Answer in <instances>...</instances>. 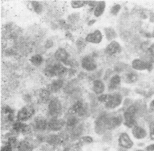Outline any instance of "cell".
Wrapping results in <instances>:
<instances>
[{"mask_svg": "<svg viewBox=\"0 0 154 151\" xmlns=\"http://www.w3.org/2000/svg\"><path fill=\"white\" fill-rule=\"evenodd\" d=\"M68 69L60 63H56L53 65H48L44 70V73L47 77L59 76L65 74Z\"/></svg>", "mask_w": 154, "mask_h": 151, "instance_id": "cell-1", "label": "cell"}, {"mask_svg": "<svg viewBox=\"0 0 154 151\" xmlns=\"http://www.w3.org/2000/svg\"><path fill=\"white\" fill-rule=\"evenodd\" d=\"M112 73H113V72H112V71L111 69H107V71H106V74H105V76H104V79L105 81L107 80L108 78H109V77H110V76L112 75Z\"/></svg>", "mask_w": 154, "mask_h": 151, "instance_id": "cell-42", "label": "cell"}, {"mask_svg": "<svg viewBox=\"0 0 154 151\" xmlns=\"http://www.w3.org/2000/svg\"><path fill=\"white\" fill-rule=\"evenodd\" d=\"M95 22H96V20H91L88 22V25L89 26H92Z\"/></svg>", "mask_w": 154, "mask_h": 151, "instance_id": "cell-46", "label": "cell"}, {"mask_svg": "<svg viewBox=\"0 0 154 151\" xmlns=\"http://www.w3.org/2000/svg\"><path fill=\"white\" fill-rule=\"evenodd\" d=\"M151 106H154V100L151 102Z\"/></svg>", "mask_w": 154, "mask_h": 151, "instance_id": "cell-47", "label": "cell"}, {"mask_svg": "<svg viewBox=\"0 0 154 151\" xmlns=\"http://www.w3.org/2000/svg\"><path fill=\"white\" fill-rule=\"evenodd\" d=\"M132 67L136 70L147 69L151 71L152 69V64L151 62H147L140 59H135L132 61Z\"/></svg>", "mask_w": 154, "mask_h": 151, "instance_id": "cell-8", "label": "cell"}, {"mask_svg": "<svg viewBox=\"0 0 154 151\" xmlns=\"http://www.w3.org/2000/svg\"><path fill=\"white\" fill-rule=\"evenodd\" d=\"M66 123V122L63 119H57V118H52L48 122V129L52 131H57L60 130Z\"/></svg>", "mask_w": 154, "mask_h": 151, "instance_id": "cell-7", "label": "cell"}, {"mask_svg": "<svg viewBox=\"0 0 154 151\" xmlns=\"http://www.w3.org/2000/svg\"><path fill=\"white\" fill-rule=\"evenodd\" d=\"M132 134L133 136L137 139L144 138L146 135V131L144 128L135 126L132 130Z\"/></svg>", "mask_w": 154, "mask_h": 151, "instance_id": "cell-23", "label": "cell"}, {"mask_svg": "<svg viewBox=\"0 0 154 151\" xmlns=\"http://www.w3.org/2000/svg\"><path fill=\"white\" fill-rule=\"evenodd\" d=\"M30 60L32 65L38 67L43 63L44 59L43 57L40 54H35L31 57Z\"/></svg>", "mask_w": 154, "mask_h": 151, "instance_id": "cell-29", "label": "cell"}, {"mask_svg": "<svg viewBox=\"0 0 154 151\" xmlns=\"http://www.w3.org/2000/svg\"><path fill=\"white\" fill-rule=\"evenodd\" d=\"M82 67L88 71H93L97 68L94 59L91 56H86L81 61Z\"/></svg>", "mask_w": 154, "mask_h": 151, "instance_id": "cell-9", "label": "cell"}, {"mask_svg": "<svg viewBox=\"0 0 154 151\" xmlns=\"http://www.w3.org/2000/svg\"><path fill=\"white\" fill-rule=\"evenodd\" d=\"M84 104L83 102L81 100H78L71 106V108L69 109L67 115L68 118L72 116H75V115H77L79 112V111L81 109L82 106H84Z\"/></svg>", "mask_w": 154, "mask_h": 151, "instance_id": "cell-17", "label": "cell"}, {"mask_svg": "<svg viewBox=\"0 0 154 151\" xmlns=\"http://www.w3.org/2000/svg\"><path fill=\"white\" fill-rule=\"evenodd\" d=\"M122 121L123 119L121 116L109 117L107 124V128L108 130H112L114 128H116L119 125H121Z\"/></svg>", "mask_w": 154, "mask_h": 151, "instance_id": "cell-14", "label": "cell"}, {"mask_svg": "<svg viewBox=\"0 0 154 151\" xmlns=\"http://www.w3.org/2000/svg\"><path fill=\"white\" fill-rule=\"evenodd\" d=\"M121 78L120 76L116 75L113 76L110 79L109 83L108 84V89L109 91H112L116 89L121 83Z\"/></svg>", "mask_w": 154, "mask_h": 151, "instance_id": "cell-22", "label": "cell"}, {"mask_svg": "<svg viewBox=\"0 0 154 151\" xmlns=\"http://www.w3.org/2000/svg\"><path fill=\"white\" fill-rule=\"evenodd\" d=\"M93 141V140L92 137H91V136H84L79 140V141L77 143L81 146L82 145L85 144L92 143Z\"/></svg>", "mask_w": 154, "mask_h": 151, "instance_id": "cell-31", "label": "cell"}, {"mask_svg": "<svg viewBox=\"0 0 154 151\" xmlns=\"http://www.w3.org/2000/svg\"><path fill=\"white\" fill-rule=\"evenodd\" d=\"M149 131H150V138L152 140L154 141V122H152L149 125Z\"/></svg>", "mask_w": 154, "mask_h": 151, "instance_id": "cell-39", "label": "cell"}, {"mask_svg": "<svg viewBox=\"0 0 154 151\" xmlns=\"http://www.w3.org/2000/svg\"><path fill=\"white\" fill-rule=\"evenodd\" d=\"M118 142L120 146L125 149H130L133 145V143L130 137L126 133H123L121 134Z\"/></svg>", "mask_w": 154, "mask_h": 151, "instance_id": "cell-11", "label": "cell"}, {"mask_svg": "<svg viewBox=\"0 0 154 151\" xmlns=\"http://www.w3.org/2000/svg\"><path fill=\"white\" fill-rule=\"evenodd\" d=\"M124 79L126 82L134 83L137 81L138 76L134 72L130 71L125 74L124 76Z\"/></svg>", "mask_w": 154, "mask_h": 151, "instance_id": "cell-27", "label": "cell"}, {"mask_svg": "<svg viewBox=\"0 0 154 151\" xmlns=\"http://www.w3.org/2000/svg\"><path fill=\"white\" fill-rule=\"evenodd\" d=\"M35 113V109L33 106L29 105L24 106L17 113V118L21 122L28 121L31 119Z\"/></svg>", "mask_w": 154, "mask_h": 151, "instance_id": "cell-5", "label": "cell"}, {"mask_svg": "<svg viewBox=\"0 0 154 151\" xmlns=\"http://www.w3.org/2000/svg\"><path fill=\"white\" fill-rule=\"evenodd\" d=\"M109 97V94H101L97 97V100L101 103H106Z\"/></svg>", "mask_w": 154, "mask_h": 151, "instance_id": "cell-38", "label": "cell"}, {"mask_svg": "<svg viewBox=\"0 0 154 151\" xmlns=\"http://www.w3.org/2000/svg\"><path fill=\"white\" fill-rule=\"evenodd\" d=\"M76 45H77L78 49L80 50V51H82V50H84V48L86 46V44H85V42L82 38H80V39L77 40Z\"/></svg>", "mask_w": 154, "mask_h": 151, "instance_id": "cell-36", "label": "cell"}, {"mask_svg": "<svg viewBox=\"0 0 154 151\" xmlns=\"http://www.w3.org/2000/svg\"><path fill=\"white\" fill-rule=\"evenodd\" d=\"M121 8V6L120 5L116 4V5L113 6V7H112V8H111V13L113 15H116L118 14L119 11H120Z\"/></svg>", "mask_w": 154, "mask_h": 151, "instance_id": "cell-37", "label": "cell"}, {"mask_svg": "<svg viewBox=\"0 0 154 151\" xmlns=\"http://www.w3.org/2000/svg\"><path fill=\"white\" fill-rule=\"evenodd\" d=\"M122 100V96L119 93L109 94L107 101L105 103V106L107 109H114L121 104Z\"/></svg>", "mask_w": 154, "mask_h": 151, "instance_id": "cell-6", "label": "cell"}, {"mask_svg": "<svg viewBox=\"0 0 154 151\" xmlns=\"http://www.w3.org/2000/svg\"><path fill=\"white\" fill-rule=\"evenodd\" d=\"M111 137V136H110V134L109 133H106L104 136L103 137V140L104 141H108L109 140H110V138Z\"/></svg>", "mask_w": 154, "mask_h": 151, "instance_id": "cell-44", "label": "cell"}, {"mask_svg": "<svg viewBox=\"0 0 154 151\" xmlns=\"http://www.w3.org/2000/svg\"><path fill=\"white\" fill-rule=\"evenodd\" d=\"M103 39V35L102 33L100 30H96L94 31V32L88 34L86 38L85 41L89 43L92 44H99Z\"/></svg>", "mask_w": 154, "mask_h": 151, "instance_id": "cell-10", "label": "cell"}, {"mask_svg": "<svg viewBox=\"0 0 154 151\" xmlns=\"http://www.w3.org/2000/svg\"><path fill=\"white\" fill-rule=\"evenodd\" d=\"M51 92L48 89H41L39 91V99L40 101L42 103H46L50 98Z\"/></svg>", "mask_w": 154, "mask_h": 151, "instance_id": "cell-26", "label": "cell"}, {"mask_svg": "<svg viewBox=\"0 0 154 151\" xmlns=\"http://www.w3.org/2000/svg\"><path fill=\"white\" fill-rule=\"evenodd\" d=\"M128 68H129L128 65L123 63H119L116 64V66L114 67V71L118 73H120L122 71H124L125 70H126L127 69H128Z\"/></svg>", "mask_w": 154, "mask_h": 151, "instance_id": "cell-32", "label": "cell"}, {"mask_svg": "<svg viewBox=\"0 0 154 151\" xmlns=\"http://www.w3.org/2000/svg\"><path fill=\"white\" fill-rule=\"evenodd\" d=\"M106 8V2L105 1H100L98 2L96 7L95 8L94 11V15L98 17L102 15L104 12Z\"/></svg>", "mask_w": 154, "mask_h": 151, "instance_id": "cell-25", "label": "cell"}, {"mask_svg": "<svg viewBox=\"0 0 154 151\" xmlns=\"http://www.w3.org/2000/svg\"><path fill=\"white\" fill-rule=\"evenodd\" d=\"M149 42H148V41H146V42H143V43H142L141 44V45H140V48L143 50V51H144V52H146V51H147V49H148V48L149 47Z\"/></svg>", "mask_w": 154, "mask_h": 151, "instance_id": "cell-41", "label": "cell"}, {"mask_svg": "<svg viewBox=\"0 0 154 151\" xmlns=\"http://www.w3.org/2000/svg\"><path fill=\"white\" fill-rule=\"evenodd\" d=\"M34 128L39 131H44L48 129V122L42 118H37L34 122Z\"/></svg>", "mask_w": 154, "mask_h": 151, "instance_id": "cell-16", "label": "cell"}, {"mask_svg": "<svg viewBox=\"0 0 154 151\" xmlns=\"http://www.w3.org/2000/svg\"><path fill=\"white\" fill-rule=\"evenodd\" d=\"M139 111L138 107L135 105L129 106L124 112L125 125L128 128L134 127L136 123L135 116Z\"/></svg>", "mask_w": 154, "mask_h": 151, "instance_id": "cell-2", "label": "cell"}, {"mask_svg": "<svg viewBox=\"0 0 154 151\" xmlns=\"http://www.w3.org/2000/svg\"><path fill=\"white\" fill-rule=\"evenodd\" d=\"M54 57L57 60L65 63L69 60V54L66 51V49L60 48L55 52Z\"/></svg>", "mask_w": 154, "mask_h": 151, "instance_id": "cell-15", "label": "cell"}, {"mask_svg": "<svg viewBox=\"0 0 154 151\" xmlns=\"http://www.w3.org/2000/svg\"><path fill=\"white\" fill-rule=\"evenodd\" d=\"M67 19L70 23H76L79 19V15L78 14H72L69 16Z\"/></svg>", "mask_w": 154, "mask_h": 151, "instance_id": "cell-35", "label": "cell"}, {"mask_svg": "<svg viewBox=\"0 0 154 151\" xmlns=\"http://www.w3.org/2000/svg\"><path fill=\"white\" fill-rule=\"evenodd\" d=\"M143 151V150H137V151Z\"/></svg>", "mask_w": 154, "mask_h": 151, "instance_id": "cell-48", "label": "cell"}, {"mask_svg": "<svg viewBox=\"0 0 154 151\" xmlns=\"http://www.w3.org/2000/svg\"><path fill=\"white\" fill-rule=\"evenodd\" d=\"M146 150L149 151H154V143L146 147Z\"/></svg>", "mask_w": 154, "mask_h": 151, "instance_id": "cell-45", "label": "cell"}, {"mask_svg": "<svg viewBox=\"0 0 154 151\" xmlns=\"http://www.w3.org/2000/svg\"><path fill=\"white\" fill-rule=\"evenodd\" d=\"M31 5L33 7V9L35 13L39 14L42 12L43 10V7L41 3H39L38 1H33L31 2Z\"/></svg>", "mask_w": 154, "mask_h": 151, "instance_id": "cell-33", "label": "cell"}, {"mask_svg": "<svg viewBox=\"0 0 154 151\" xmlns=\"http://www.w3.org/2000/svg\"><path fill=\"white\" fill-rule=\"evenodd\" d=\"M63 85V81L61 79H58L54 81L48 86L47 89L51 93H56L59 91Z\"/></svg>", "mask_w": 154, "mask_h": 151, "instance_id": "cell-19", "label": "cell"}, {"mask_svg": "<svg viewBox=\"0 0 154 151\" xmlns=\"http://www.w3.org/2000/svg\"><path fill=\"white\" fill-rule=\"evenodd\" d=\"M121 52L120 44L116 41H112L105 49V53L109 56H112Z\"/></svg>", "mask_w": 154, "mask_h": 151, "instance_id": "cell-13", "label": "cell"}, {"mask_svg": "<svg viewBox=\"0 0 154 151\" xmlns=\"http://www.w3.org/2000/svg\"><path fill=\"white\" fill-rule=\"evenodd\" d=\"M85 4H86L85 1H72L71 2V7L74 9L82 8L85 6Z\"/></svg>", "mask_w": 154, "mask_h": 151, "instance_id": "cell-34", "label": "cell"}, {"mask_svg": "<svg viewBox=\"0 0 154 151\" xmlns=\"http://www.w3.org/2000/svg\"><path fill=\"white\" fill-rule=\"evenodd\" d=\"M78 123V118L75 116H72L67 118V121H66V131L69 133L75 128L77 126V124Z\"/></svg>", "mask_w": 154, "mask_h": 151, "instance_id": "cell-18", "label": "cell"}, {"mask_svg": "<svg viewBox=\"0 0 154 151\" xmlns=\"http://www.w3.org/2000/svg\"><path fill=\"white\" fill-rule=\"evenodd\" d=\"M104 33L106 35V38L108 41H111L117 37V34L116 31L112 28L107 27L104 29Z\"/></svg>", "mask_w": 154, "mask_h": 151, "instance_id": "cell-28", "label": "cell"}, {"mask_svg": "<svg viewBox=\"0 0 154 151\" xmlns=\"http://www.w3.org/2000/svg\"><path fill=\"white\" fill-rule=\"evenodd\" d=\"M13 151V148H12V146L8 143L5 146H4L1 148V151Z\"/></svg>", "mask_w": 154, "mask_h": 151, "instance_id": "cell-40", "label": "cell"}, {"mask_svg": "<svg viewBox=\"0 0 154 151\" xmlns=\"http://www.w3.org/2000/svg\"><path fill=\"white\" fill-rule=\"evenodd\" d=\"M109 116L106 113H102L100 116L96 119L95 121V132L99 134L102 135L106 133L107 124L108 122Z\"/></svg>", "mask_w": 154, "mask_h": 151, "instance_id": "cell-3", "label": "cell"}, {"mask_svg": "<svg viewBox=\"0 0 154 151\" xmlns=\"http://www.w3.org/2000/svg\"><path fill=\"white\" fill-rule=\"evenodd\" d=\"M13 128L17 133H22L24 134H28L31 133V128L26 125L22 123L21 121H17L14 124Z\"/></svg>", "mask_w": 154, "mask_h": 151, "instance_id": "cell-12", "label": "cell"}, {"mask_svg": "<svg viewBox=\"0 0 154 151\" xmlns=\"http://www.w3.org/2000/svg\"><path fill=\"white\" fill-rule=\"evenodd\" d=\"M97 2L96 1H86V4L89 5L91 7L93 8H96L97 5Z\"/></svg>", "mask_w": 154, "mask_h": 151, "instance_id": "cell-43", "label": "cell"}, {"mask_svg": "<svg viewBox=\"0 0 154 151\" xmlns=\"http://www.w3.org/2000/svg\"><path fill=\"white\" fill-rule=\"evenodd\" d=\"M78 83V81L77 79H72L66 85L65 88H64V92H65L67 94H70L73 91H75L78 88H77Z\"/></svg>", "mask_w": 154, "mask_h": 151, "instance_id": "cell-24", "label": "cell"}, {"mask_svg": "<svg viewBox=\"0 0 154 151\" xmlns=\"http://www.w3.org/2000/svg\"><path fill=\"white\" fill-rule=\"evenodd\" d=\"M62 110V104L58 98H53L50 101L48 105V114L52 118H57Z\"/></svg>", "mask_w": 154, "mask_h": 151, "instance_id": "cell-4", "label": "cell"}, {"mask_svg": "<svg viewBox=\"0 0 154 151\" xmlns=\"http://www.w3.org/2000/svg\"><path fill=\"white\" fill-rule=\"evenodd\" d=\"M153 36H154V34H153Z\"/></svg>", "mask_w": 154, "mask_h": 151, "instance_id": "cell-49", "label": "cell"}, {"mask_svg": "<svg viewBox=\"0 0 154 151\" xmlns=\"http://www.w3.org/2000/svg\"><path fill=\"white\" fill-rule=\"evenodd\" d=\"M46 141L49 145H51L54 146L55 145H59L58 134L57 135L52 134V135L47 137V138H46Z\"/></svg>", "mask_w": 154, "mask_h": 151, "instance_id": "cell-30", "label": "cell"}, {"mask_svg": "<svg viewBox=\"0 0 154 151\" xmlns=\"http://www.w3.org/2000/svg\"><path fill=\"white\" fill-rule=\"evenodd\" d=\"M84 130V125L83 123L78 125L70 133V138L72 141L77 140L82 134Z\"/></svg>", "mask_w": 154, "mask_h": 151, "instance_id": "cell-20", "label": "cell"}, {"mask_svg": "<svg viewBox=\"0 0 154 151\" xmlns=\"http://www.w3.org/2000/svg\"><path fill=\"white\" fill-rule=\"evenodd\" d=\"M105 89V86L104 83L99 79L94 81L93 90L96 94H102Z\"/></svg>", "mask_w": 154, "mask_h": 151, "instance_id": "cell-21", "label": "cell"}]
</instances>
